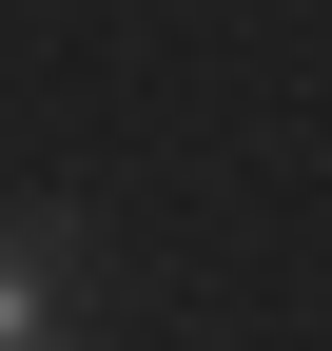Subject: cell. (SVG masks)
Returning <instances> with one entry per match:
<instances>
[{"mask_svg": "<svg viewBox=\"0 0 332 351\" xmlns=\"http://www.w3.org/2000/svg\"><path fill=\"white\" fill-rule=\"evenodd\" d=\"M0 351H59V234H0Z\"/></svg>", "mask_w": 332, "mask_h": 351, "instance_id": "obj_1", "label": "cell"}]
</instances>
